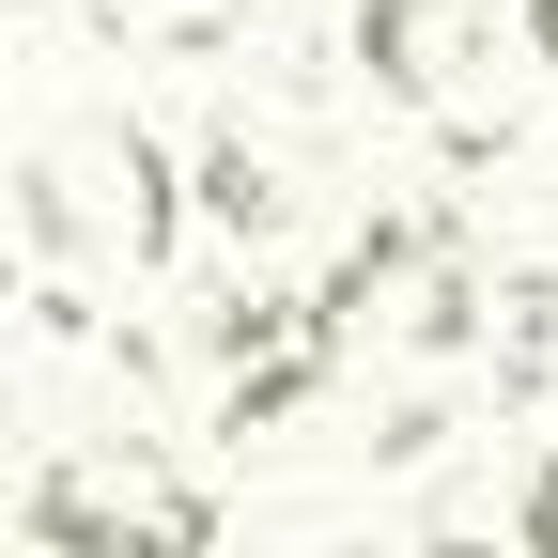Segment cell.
Wrapping results in <instances>:
<instances>
[{
    "label": "cell",
    "mask_w": 558,
    "mask_h": 558,
    "mask_svg": "<svg viewBox=\"0 0 558 558\" xmlns=\"http://www.w3.org/2000/svg\"><path fill=\"white\" fill-rule=\"evenodd\" d=\"M512 32H527V62L558 78V0H512Z\"/></svg>",
    "instance_id": "cell-8"
},
{
    "label": "cell",
    "mask_w": 558,
    "mask_h": 558,
    "mask_svg": "<svg viewBox=\"0 0 558 558\" xmlns=\"http://www.w3.org/2000/svg\"><path fill=\"white\" fill-rule=\"evenodd\" d=\"M481 62H497V0H357V78L388 109H465Z\"/></svg>",
    "instance_id": "cell-5"
},
{
    "label": "cell",
    "mask_w": 558,
    "mask_h": 558,
    "mask_svg": "<svg viewBox=\"0 0 558 558\" xmlns=\"http://www.w3.org/2000/svg\"><path fill=\"white\" fill-rule=\"evenodd\" d=\"M465 311H481V264H465V218H435V202L373 218L326 279L341 357H435V341H465Z\"/></svg>",
    "instance_id": "cell-1"
},
{
    "label": "cell",
    "mask_w": 558,
    "mask_h": 558,
    "mask_svg": "<svg viewBox=\"0 0 558 558\" xmlns=\"http://www.w3.org/2000/svg\"><path fill=\"white\" fill-rule=\"evenodd\" d=\"M186 186H202V233H218V248H264L279 218H295V140H248V124H218Z\"/></svg>",
    "instance_id": "cell-6"
},
{
    "label": "cell",
    "mask_w": 558,
    "mask_h": 558,
    "mask_svg": "<svg viewBox=\"0 0 558 558\" xmlns=\"http://www.w3.org/2000/svg\"><path fill=\"white\" fill-rule=\"evenodd\" d=\"M326 373H341L326 295H264V279L202 295V418H218V435H279Z\"/></svg>",
    "instance_id": "cell-2"
},
{
    "label": "cell",
    "mask_w": 558,
    "mask_h": 558,
    "mask_svg": "<svg viewBox=\"0 0 558 558\" xmlns=\"http://www.w3.org/2000/svg\"><path fill=\"white\" fill-rule=\"evenodd\" d=\"M16 527H32V558H202L218 543V512L156 465H47Z\"/></svg>",
    "instance_id": "cell-4"
},
{
    "label": "cell",
    "mask_w": 558,
    "mask_h": 558,
    "mask_svg": "<svg viewBox=\"0 0 558 558\" xmlns=\"http://www.w3.org/2000/svg\"><path fill=\"white\" fill-rule=\"evenodd\" d=\"M512 543H527V558H558V450L527 465V497H512Z\"/></svg>",
    "instance_id": "cell-7"
},
{
    "label": "cell",
    "mask_w": 558,
    "mask_h": 558,
    "mask_svg": "<svg viewBox=\"0 0 558 558\" xmlns=\"http://www.w3.org/2000/svg\"><path fill=\"white\" fill-rule=\"evenodd\" d=\"M186 202H202V186H171V156H156L140 124H94V140H62V156L32 171V248H109V264H156Z\"/></svg>",
    "instance_id": "cell-3"
}]
</instances>
